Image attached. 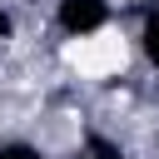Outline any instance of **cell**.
<instances>
[{
	"label": "cell",
	"mask_w": 159,
	"mask_h": 159,
	"mask_svg": "<svg viewBox=\"0 0 159 159\" xmlns=\"http://www.w3.org/2000/svg\"><path fill=\"white\" fill-rule=\"evenodd\" d=\"M10 40H15V15L0 5V45H10Z\"/></svg>",
	"instance_id": "obj_5"
},
{
	"label": "cell",
	"mask_w": 159,
	"mask_h": 159,
	"mask_svg": "<svg viewBox=\"0 0 159 159\" xmlns=\"http://www.w3.org/2000/svg\"><path fill=\"white\" fill-rule=\"evenodd\" d=\"M109 20H114V5H109V0H55V25H60L70 40H89V35H99Z\"/></svg>",
	"instance_id": "obj_1"
},
{
	"label": "cell",
	"mask_w": 159,
	"mask_h": 159,
	"mask_svg": "<svg viewBox=\"0 0 159 159\" xmlns=\"http://www.w3.org/2000/svg\"><path fill=\"white\" fill-rule=\"evenodd\" d=\"M139 55H144V65L159 75V5L144 10V20H139Z\"/></svg>",
	"instance_id": "obj_3"
},
{
	"label": "cell",
	"mask_w": 159,
	"mask_h": 159,
	"mask_svg": "<svg viewBox=\"0 0 159 159\" xmlns=\"http://www.w3.org/2000/svg\"><path fill=\"white\" fill-rule=\"evenodd\" d=\"M75 159H129V149H124L119 139H109V134H99V129H84V139H80V149H75Z\"/></svg>",
	"instance_id": "obj_2"
},
{
	"label": "cell",
	"mask_w": 159,
	"mask_h": 159,
	"mask_svg": "<svg viewBox=\"0 0 159 159\" xmlns=\"http://www.w3.org/2000/svg\"><path fill=\"white\" fill-rule=\"evenodd\" d=\"M0 159H45V149L35 144V139H0Z\"/></svg>",
	"instance_id": "obj_4"
}]
</instances>
